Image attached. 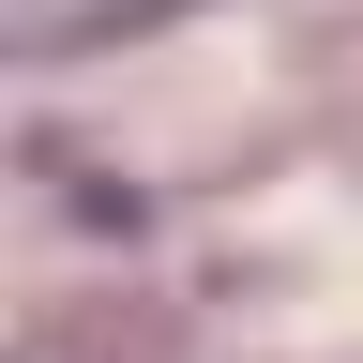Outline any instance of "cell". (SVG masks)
<instances>
[{
  "label": "cell",
  "mask_w": 363,
  "mask_h": 363,
  "mask_svg": "<svg viewBox=\"0 0 363 363\" xmlns=\"http://www.w3.org/2000/svg\"><path fill=\"white\" fill-rule=\"evenodd\" d=\"M167 16H197V0H16V61H76V45H136V30H167Z\"/></svg>",
  "instance_id": "1"
},
{
  "label": "cell",
  "mask_w": 363,
  "mask_h": 363,
  "mask_svg": "<svg viewBox=\"0 0 363 363\" xmlns=\"http://www.w3.org/2000/svg\"><path fill=\"white\" fill-rule=\"evenodd\" d=\"M16 363H91V348H61V333H45V348H16Z\"/></svg>",
  "instance_id": "2"
}]
</instances>
